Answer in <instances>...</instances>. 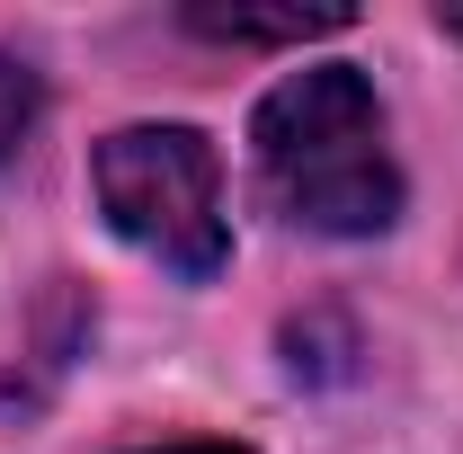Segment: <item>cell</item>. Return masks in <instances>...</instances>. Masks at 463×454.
Here are the masks:
<instances>
[{"label": "cell", "instance_id": "3957f363", "mask_svg": "<svg viewBox=\"0 0 463 454\" xmlns=\"http://www.w3.org/2000/svg\"><path fill=\"white\" fill-rule=\"evenodd\" d=\"M196 36H223V45H303V36H339L347 9L321 0V9H187Z\"/></svg>", "mask_w": 463, "mask_h": 454}, {"label": "cell", "instance_id": "8992f818", "mask_svg": "<svg viewBox=\"0 0 463 454\" xmlns=\"http://www.w3.org/2000/svg\"><path fill=\"white\" fill-rule=\"evenodd\" d=\"M446 27H455V36H463V9H446Z\"/></svg>", "mask_w": 463, "mask_h": 454}, {"label": "cell", "instance_id": "5b68a950", "mask_svg": "<svg viewBox=\"0 0 463 454\" xmlns=\"http://www.w3.org/2000/svg\"><path fill=\"white\" fill-rule=\"evenodd\" d=\"M161 454H241V446H161Z\"/></svg>", "mask_w": 463, "mask_h": 454}, {"label": "cell", "instance_id": "277c9868", "mask_svg": "<svg viewBox=\"0 0 463 454\" xmlns=\"http://www.w3.org/2000/svg\"><path fill=\"white\" fill-rule=\"evenodd\" d=\"M36 125V71H18V62H0V152L18 143Z\"/></svg>", "mask_w": 463, "mask_h": 454}, {"label": "cell", "instance_id": "6da1fadb", "mask_svg": "<svg viewBox=\"0 0 463 454\" xmlns=\"http://www.w3.org/2000/svg\"><path fill=\"white\" fill-rule=\"evenodd\" d=\"M250 143H259V187L303 232L365 241L402 214V170L383 152V108H374L365 71H347V62H312V71L277 80L250 116Z\"/></svg>", "mask_w": 463, "mask_h": 454}, {"label": "cell", "instance_id": "7a4b0ae2", "mask_svg": "<svg viewBox=\"0 0 463 454\" xmlns=\"http://www.w3.org/2000/svg\"><path fill=\"white\" fill-rule=\"evenodd\" d=\"M99 205L170 277H187V285L223 277V259H232L223 161H214L205 134H187V125H125V134H108L99 143Z\"/></svg>", "mask_w": 463, "mask_h": 454}]
</instances>
